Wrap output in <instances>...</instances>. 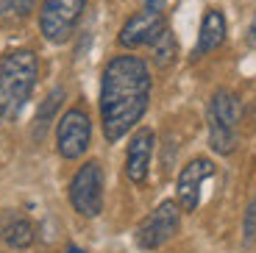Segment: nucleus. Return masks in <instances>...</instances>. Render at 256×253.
<instances>
[{
	"mask_svg": "<svg viewBox=\"0 0 256 253\" xmlns=\"http://www.w3.org/2000/svg\"><path fill=\"white\" fill-rule=\"evenodd\" d=\"M150 70L140 56H114L100 78V122L109 142H120L150 103Z\"/></svg>",
	"mask_w": 256,
	"mask_h": 253,
	"instance_id": "1",
	"label": "nucleus"
},
{
	"mask_svg": "<svg viewBox=\"0 0 256 253\" xmlns=\"http://www.w3.org/2000/svg\"><path fill=\"white\" fill-rule=\"evenodd\" d=\"M39 78V58L34 50H12L0 56V108L17 114L28 103Z\"/></svg>",
	"mask_w": 256,
	"mask_h": 253,
	"instance_id": "2",
	"label": "nucleus"
},
{
	"mask_svg": "<svg viewBox=\"0 0 256 253\" xmlns=\"http://www.w3.org/2000/svg\"><path fill=\"white\" fill-rule=\"evenodd\" d=\"M240 120H242V103L234 92L220 89L209 103V145L214 153L228 156L240 142Z\"/></svg>",
	"mask_w": 256,
	"mask_h": 253,
	"instance_id": "3",
	"label": "nucleus"
},
{
	"mask_svg": "<svg viewBox=\"0 0 256 253\" xmlns=\"http://www.w3.org/2000/svg\"><path fill=\"white\" fill-rule=\"evenodd\" d=\"M84 6H86V0H42V8H39L42 36L53 44L67 42L81 20Z\"/></svg>",
	"mask_w": 256,
	"mask_h": 253,
	"instance_id": "4",
	"label": "nucleus"
},
{
	"mask_svg": "<svg viewBox=\"0 0 256 253\" xmlns=\"http://www.w3.org/2000/svg\"><path fill=\"white\" fill-rule=\"evenodd\" d=\"M70 203L81 217H98L103 212V167L86 162L70 181Z\"/></svg>",
	"mask_w": 256,
	"mask_h": 253,
	"instance_id": "5",
	"label": "nucleus"
},
{
	"mask_svg": "<svg viewBox=\"0 0 256 253\" xmlns=\"http://www.w3.org/2000/svg\"><path fill=\"white\" fill-rule=\"evenodd\" d=\"M178 228H181L178 203L164 200L140 222V228H136V245L145 248V250H156V248H162L164 242L173 240L178 234Z\"/></svg>",
	"mask_w": 256,
	"mask_h": 253,
	"instance_id": "6",
	"label": "nucleus"
},
{
	"mask_svg": "<svg viewBox=\"0 0 256 253\" xmlns=\"http://www.w3.org/2000/svg\"><path fill=\"white\" fill-rule=\"evenodd\" d=\"M92 142V122L84 108H70L62 114L56 128V148L64 158H81L90 150Z\"/></svg>",
	"mask_w": 256,
	"mask_h": 253,
	"instance_id": "7",
	"label": "nucleus"
},
{
	"mask_svg": "<svg viewBox=\"0 0 256 253\" xmlns=\"http://www.w3.org/2000/svg\"><path fill=\"white\" fill-rule=\"evenodd\" d=\"M164 14L162 6L156 8H142L140 14L128 20L120 31V44L122 48H142V44H154L156 36L164 31Z\"/></svg>",
	"mask_w": 256,
	"mask_h": 253,
	"instance_id": "8",
	"label": "nucleus"
},
{
	"mask_svg": "<svg viewBox=\"0 0 256 253\" xmlns=\"http://www.w3.org/2000/svg\"><path fill=\"white\" fill-rule=\"evenodd\" d=\"M214 176V164L209 158H192L190 164L178 172L176 181V192H178V203L184 212H195L200 203V186L206 178Z\"/></svg>",
	"mask_w": 256,
	"mask_h": 253,
	"instance_id": "9",
	"label": "nucleus"
},
{
	"mask_svg": "<svg viewBox=\"0 0 256 253\" xmlns=\"http://www.w3.org/2000/svg\"><path fill=\"white\" fill-rule=\"evenodd\" d=\"M154 145L156 136L150 128H142L134 134V140L128 145V156H126V176L134 184H145L148 178V167H150V156H154Z\"/></svg>",
	"mask_w": 256,
	"mask_h": 253,
	"instance_id": "10",
	"label": "nucleus"
},
{
	"mask_svg": "<svg viewBox=\"0 0 256 253\" xmlns=\"http://www.w3.org/2000/svg\"><path fill=\"white\" fill-rule=\"evenodd\" d=\"M34 234H36L34 222L22 212H17V209L0 212V242L3 245L14 248V250H26V248H31Z\"/></svg>",
	"mask_w": 256,
	"mask_h": 253,
	"instance_id": "11",
	"label": "nucleus"
},
{
	"mask_svg": "<svg viewBox=\"0 0 256 253\" xmlns=\"http://www.w3.org/2000/svg\"><path fill=\"white\" fill-rule=\"evenodd\" d=\"M223 42H226V17L218 12V8H209V12L204 14V22H200L195 56H206V53L218 50Z\"/></svg>",
	"mask_w": 256,
	"mask_h": 253,
	"instance_id": "12",
	"label": "nucleus"
},
{
	"mask_svg": "<svg viewBox=\"0 0 256 253\" xmlns=\"http://www.w3.org/2000/svg\"><path fill=\"white\" fill-rule=\"evenodd\" d=\"M154 48V62H156V67H170V64L176 62V53H178V48H176V39H173V34L167 31H162L159 36H156V42L150 44Z\"/></svg>",
	"mask_w": 256,
	"mask_h": 253,
	"instance_id": "13",
	"label": "nucleus"
},
{
	"mask_svg": "<svg viewBox=\"0 0 256 253\" xmlns=\"http://www.w3.org/2000/svg\"><path fill=\"white\" fill-rule=\"evenodd\" d=\"M62 98H64V89H53L50 95H48L45 106L39 108V117H36V136H42V128H48V120H50V114L58 108Z\"/></svg>",
	"mask_w": 256,
	"mask_h": 253,
	"instance_id": "14",
	"label": "nucleus"
},
{
	"mask_svg": "<svg viewBox=\"0 0 256 253\" xmlns=\"http://www.w3.org/2000/svg\"><path fill=\"white\" fill-rule=\"evenodd\" d=\"M34 8V0H0V17H26Z\"/></svg>",
	"mask_w": 256,
	"mask_h": 253,
	"instance_id": "15",
	"label": "nucleus"
},
{
	"mask_svg": "<svg viewBox=\"0 0 256 253\" xmlns=\"http://www.w3.org/2000/svg\"><path fill=\"white\" fill-rule=\"evenodd\" d=\"M254 236H256V200L248 206V217H245V245H250Z\"/></svg>",
	"mask_w": 256,
	"mask_h": 253,
	"instance_id": "16",
	"label": "nucleus"
},
{
	"mask_svg": "<svg viewBox=\"0 0 256 253\" xmlns=\"http://www.w3.org/2000/svg\"><path fill=\"white\" fill-rule=\"evenodd\" d=\"M248 42H250V48H256V17L250 20V28H248Z\"/></svg>",
	"mask_w": 256,
	"mask_h": 253,
	"instance_id": "17",
	"label": "nucleus"
},
{
	"mask_svg": "<svg viewBox=\"0 0 256 253\" xmlns=\"http://www.w3.org/2000/svg\"><path fill=\"white\" fill-rule=\"evenodd\" d=\"M67 253H81V250H78V248H70V250H67Z\"/></svg>",
	"mask_w": 256,
	"mask_h": 253,
	"instance_id": "18",
	"label": "nucleus"
}]
</instances>
